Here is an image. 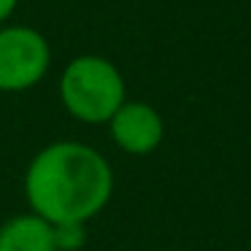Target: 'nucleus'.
Segmentation results:
<instances>
[{"mask_svg":"<svg viewBox=\"0 0 251 251\" xmlns=\"http://www.w3.org/2000/svg\"><path fill=\"white\" fill-rule=\"evenodd\" d=\"M25 200L49 224H89L114 195V168L95 146L54 141L25 170Z\"/></svg>","mask_w":251,"mask_h":251,"instance_id":"1","label":"nucleus"},{"mask_svg":"<svg viewBox=\"0 0 251 251\" xmlns=\"http://www.w3.org/2000/svg\"><path fill=\"white\" fill-rule=\"evenodd\" d=\"M125 100V76L103 54L73 57L60 76V103L81 125H108Z\"/></svg>","mask_w":251,"mask_h":251,"instance_id":"2","label":"nucleus"},{"mask_svg":"<svg viewBox=\"0 0 251 251\" xmlns=\"http://www.w3.org/2000/svg\"><path fill=\"white\" fill-rule=\"evenodd\" d=\"M51 68V46L30 25L0 27V92L17 95L38 87Z\"/></svg>","mask_w":251,"mask_h":251,"instance_id":"3","label":"nucleus"},{"mask_svg":"<svg viewBox=\"0 0 251 251\" xmlns=\"http://www.w3.org/2000/svg\"><path fill=\"white\" fill-rule=\"evenodd\" d=\"M111 141L119 151L130 157H146L157 151L165 138V122L151 103L143 100H125L108 119Z\"/></svg>","mask_w":251,"mask_h":251,"instance_id":"4","label":"nucleus"},{"mask_svg":"<svg viewBox=\"0 0 251 251\" xmlns=\"http://www.w3.org/2000/svg\"><path fill=\"white\" fill-rule=\"evenodd\" d=\"M0 251H57L54 224L38 213H17L0 224Z\"/></svg>","mask_w":251,"mask_h":251,"instance_id":"5","label":"nucleus"},{"mask_svg":"<svg viewBox=\"0 0 251 251\" xmlns=\"http://www.w3.org/2000/svg\"><path fill=\"white\" fill-rule=\"evenodd\" d=\"M57 251H78L87 243V224H54Z\"/></svg>","mask_w":251,"mask_h":251,"instance_id":"6","label":"nucleus"},{"mask_svg":"<svg viewBox=\"0 0 251 251\" xmlns=\"http://www.w3.org/2000/svg\"><path fill=\"white\" fill-rule=\"evenodd\" d=\"M17 6H19V0H0V27H3V25L14 17Z\"/></svg>","mask_w":251,"mask_h":251,"instance_id":"7","label":"nucleus"}]
</instances>
